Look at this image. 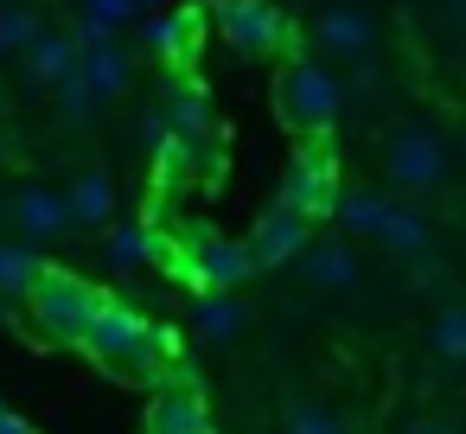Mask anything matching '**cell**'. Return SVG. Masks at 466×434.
Instances as JSON below:
<instances>
[{
  "instance_id": "1",
  "label": "cell",
  "mask_w": 466,
  "mask_h": 434,
  "mask_svg": "<svg viewBox=\"0 0 466 434\" xmlns=\"http://www.w3.org/2000/svg\"><path fill=\"white\" fill-rule=\"evenodd\" d=\"M377 154H383V179H390L396 192H409V198L441 192L447 173H453V141H447L434 122H396Z\"/></svg>"
},
{
  "instance_id": "2",
  "label": "cell",
  "mask_w": 466,
  "mask_h": 434,
  "mask_svg": "<svg viewBox=\"0 0 466 434\" xmlns=\"http://www.w3.org/2000/svg\"><path fill=\"white\" fill-rule=\"evenodd\" d=\"M26 300H33V313H39V326L52 332V338H65V345H84V332H90V319L103 313V294L90 288V281H77V275H65V268H46L33 288H26Z\"/></svg>"
},
{
  "instance_id": "3",
  "label": "cell",
  "mask_w": 466,
  "mask_h": 434,
  "mask_svg": "<svg viewBox=\"0 0 466 434\" xmlns=\"http://www.w3.org/2000/svg\"><path fill=\"white\" fill-rule=\"evenodd\" d=\"M294 268H300V288H313V294H351L364 281V256L351 237H307Z\"/></svg>"
},
{
  "instance_id": "4",
  "label": "cell",
  "mask_w": 466,
  "mask_h": 434,
  "mask_svg": "<svg viewBox=\"0 0 466 434\" xmlns=\"http://www.w3.org/2000/svg\"><path fill=\"white\" fill-rule=\"evenodd\" d=\"M339 167H332V154H319V147H307L294 167H288V186H281V205L288 211H300L307 224L313 217H332L339 211Z\"/></svg>"
},
{
  "instance_id": "5",
  "label": "cell",
  "mask_w": 466,
  "mask_h": 434,
  "mask_svg": "<svg viewBox=\"0 0 466 434\" xmlns=\"http://www.w3.org/2000/svg\"><path fill=\"white\" fill-rule=\"evenodd\" d=\"M281 103H288V116H294L300 128H326V122L339 116V103H345V84L326 77V65H294V71L281 77Z\"/></svg>"
},
{
  "instance_id": "6",
  "label": "cell",
  "mask_w": 466,
  "mask_h": 434,
  "mask_svg": "<svg viewBox=\"0 0 466 434\" xmlns=\"http://www.w3.org/2000/svg\"><path fill=\"white\" fill-rule=\"evenodd\" d=\"M313 39H319V52L339 58V65L377 58V20H370L364 7H351V0H339V7H326V14L313 20Z\"/></svg>"
},
{
  "instance_id": "7",
  "label": "cell",
  "mask_w": 466,
  "mask_h": 434,
  "mask_svg": "<svg viewBox=\"0 0 466 434\" xmlns=\"http://www.w3.org/2000/svg\"><path fill=\"white\" fill-rule=\"evenodd\" d=\"M307 237H313V224H307L300 211L275 205V211L256 224V237L243 243V249H249V268H281V262H294V256L307 249Z\"/></svg>"
},
{
  "instance_id": "8",
  "label": "cell",
  "mask_w": 466,
  "mask_h": 434,
  "mask_svg": "<svg viewBox=\"0 0 466 434\" xmlns=\"http://www.w3.org/2000/svg\"><path fill=\"white\" fill-rule=\"evenodd\" d=\"M218 26H224V39H230L237 52H268V45H281V33H288L268 0H224V7H218Z\"/></svg>"
},
{
  "instance_id": "9",
  "label": "cell",
  "mask_w": 466,
  "mask_h": 434,
  "mask_svg": "<svg viewBox=\"0 0 466 434\" xmlns=\"http://www.w3.org/2000/svg\"><path fill=\"white\" fill-rule=\"evenodd\" d=\"M147 434H211L205 396L192 383H160L154 402H147Z\"/></svg>"
},
{
  "instance_id": "10",
  "label": "cell",
  "mask_w": 466,
  "mask_h": 434,
  "mask_svg": "<svg viewBox=\"0 0 466 434\" xmlns=\"http://www.w3.org/2000/svg\"><path fill=\"white\" fill-rule=\"evenodd\" d=\"M428 364L441 377H466V300L447 294L428 319Z\"/></svg>"
},
{
  "instance_id": "11",
  "label": "cell",
  "mask_w": 466,
  "mask_h": 434,
  "mask_svg": "<svg viewBox=\"0 0 466 434\" xmlns=\"http://www.w3.org/2000/svg\"><path fill=\"white\" fill-rule=\"evenodd\" d=\"M390 205H396V198L377 192V186H345V192H339V224H345V237H351V243H377Z\"/></svg>"
},
{
  "instance_id": "12",
  "label": "cell",
  "mask_w": 466,
  "mask_h": 434,
  "mask_svg": "<svg viewBox=\"0 0 466 434\" xmlns=\"http://www.w3.org/2000/svg\"><path fill=\"white\" fill-rule=\"evenodd\" d=\"M377 249L396 256V262L434 256V249H428V217H421L415 205H390V217H383V230H377Z\"/></svg>"
},
{
  "instance_id": "13",
  "label": "cell",
  "mask_w": 466,
  "mask_h": 434,
  "mask_svg": "<svg viewBox=\"0 0 466 434\" xmlns=\"http://www.w3.org/2000/svg\"><path fill=\"white\" fill-rule=\"evenodd\" d=\"M243 275H249V249H243V243H205L198 262H192V281H198L205 294H230Z\"/></svg>"
},
{
  "instance_id": "14",
  "label": "cell",
  "mask_w": 466,
  "mask_h": 434,
  "mask_svg": "<svg viewBox=\"0 0 466 434\" xmlns=\"http://www.w3.org/2000/svg\"><path fill=\"white\" fill-rule=\"evenodd\" d=\"M65 211H71V224L103 230V224L116 217V186H109V173H84V179L65 192Z\"/></svg>"
},
{
  "instance_id": "15",
  "label": "cell",
  "mask_w": 466,
  "mask_h": 434,
  "mask_svg": "<svg viewBox=\"0 0 466 434\" xmlns=\"http://www.w3.org/2000/svg\"><path fill=\"white\" fill-rule=\"evenodd\" d=\"M14 217H20V230H26V237H58V230L71 224L65 198H58V192H46V186H26V192L14 198Z\"/></svg>"
},
{
  "instance_id": "16",
  "label": "cell",
  "mask_w": 466,
  "mask_h": 434,
  "mask_svg": "<svg viewBox=\"0 0 466 434\" xmlns=\"http://www.w3.org/2000/svg\"><path fill=\"white\" fill-rule=\"evenodd\" d=\"M77 77H84V84H90V96L103 103V96H116V90L128 84V58H122L109 39H96V45L77 58Z\"/></svg>"
},
{
  "instance_id": "17",
  "label": "cell",
  "mask_w": 466,
  "mask_h": 434,
  "mask_svg": "<svg viewBox=\"0 0 466 434\" xmlns=\"http://www.w3.org/2000/svg\"><path fill=\"white\" fill-rule=\"evenodd\" d=\"M281 434H351V428H345V415H339L326 396H300V402H288Z\"/></svg>"
},
{
  "instance_id": "18",
  "label": "cell",
  "mask_w": 466,
  "mask_h": 434,
  "mask_svg": "<svg viewBox=\"0 0 466 434\" xmlns=\"http://www.w3.org/2000/svg\"><path fill=\"white\" fill-rule=\"evenodd\" d=\"M26 52H33V77H39V84L77 77V45H71V39H33Z\"/></svg>"
},
{
  "instance_id": "19",
  "label": "cell",
  "mask_w": 466,
  "mask_h": 434,
  "mask_svg": "<svg viewBox=\"0 0 466 434\" xmlns=\"http://www.w3.org/2000/svg\"><path fill=\"white\" fill-rule=\"evenodd\" d=\"M237 332H243V307H237L230 294H205V300H198V338L224 345V338H237Z\"/></svg>"
},
{
  "instance_id": "20",
  "label": "cell",
  "mask_w": 466,
  "mask_h": 434,
  "mask_svg": "<svg viewBox=\"0 0 466 434\" xmlns=\"http://www.w3.org/2000/svg\"><path fill=\"white\" fill-rule=\"evenodd\" d=\"M39 275H46V262L26 243H0V294H26Z\"/></svg>"
},
{
  "instance_id": "21",
  "label": "cell",
  "mask_w": 466,
  "mask_h": 434,
  "mask_svg": "<svg viewBox=\"0 0 466 434\" xmlns=\"http://www.w3.org/2000/svg\"><path fill=\"white\" fill-rule=\"evenodd\" d=\"M147 249H154V237H147L141 224L109 230V262H116V268H141V262H147Z\"/></svg>"
},
{
  "instance_id": "22",
  "label": "cell",
  "mask_w": 466,
  "mask_h": 434,
  "mask_svg": "<svg viewBox=\"0 0 466 434\" xmlns=\"http://www.w3.org/2000/svg\"><path fill=\"white\" fill-rule=\"evenodd\" d=\"M14 45H33V20L26 14H0V52H14Z\"/></svg>"
},
{
  "instance_id": "23",
  "label": "cell",
  "mask_w": 466,
  "mask_h": 434,
  "mask_svg": "<svg viewBox=\"0 0 466 434\" xmlns=\"http://www.w3.org/2000/svg\"><path fill=\"white\" fill-rule=\"evenodd\" d=\"M402 434H460V428H453L447 415H415V421H409Z\"/></svg>"
},
{
  "instance_id": "24",
  "label": "cell",
  "mask_w": 466,
  "mask_h": 434,
  "mask_svg": "<svg viewBox=\"0 0 466 434\" xmlns=\"http://www.w3.org/2000/svg\"><path fill=\"white\" fill-rule=\"evenodd\" d=\"M0 434H33V428H26L20 415H7V409H0Z\"/></svg>"
},
{
  "instance_id": "25",
  "label": "cell",
  "mask_w": 466,
  "mask_h": 434,
  "mask_svg": "<svg viewBox=\"0 0 466 434\" xmlns=\"http://www.w3.org/2000/svg\"><path fill=\"white\" fill-rule=\"evenodd\" d=\"M447 141H453V160H460V167H466V122H460V128H453V135H447Z\"/></svg>"
},
{
  "instance_id": "26",
  "label": "cell",
  "mask_w": 466,
  "mask_h": 434,
  "mask_svg": "<svg viewBox=\"0 0 466 434\" xmlns=\"http://www.w3.org/2000/svg\"><path fill=\"white\" fill-rule=\"evenodd\" d=\"M453 26H460V33H466V0H453Z\"/></svg>"
},
{
  "instance_id": "27",
  "label": "cell",
  "mask_w": 466,
  "mask_h": 434,
  "mask_svg": "<svg viewBox=\"0 0 466 434\" xmlns=\"http://www.w3.org/2000/svg\"><path fill=\"white\" fill-rule=\"evenodd\" d=\"M0 160H7V141H0Z\"/></svg>"
}]
</instances>
